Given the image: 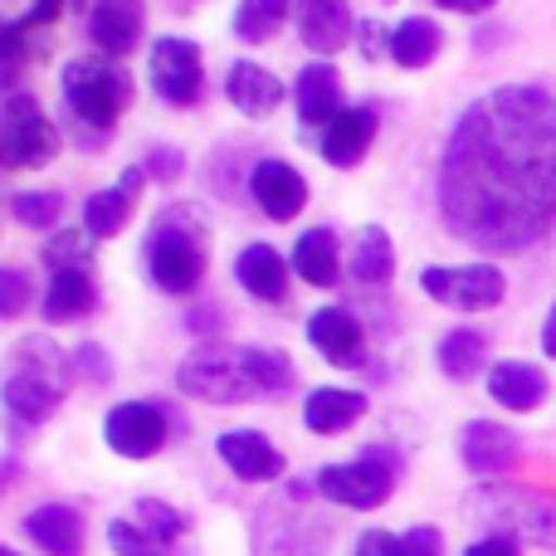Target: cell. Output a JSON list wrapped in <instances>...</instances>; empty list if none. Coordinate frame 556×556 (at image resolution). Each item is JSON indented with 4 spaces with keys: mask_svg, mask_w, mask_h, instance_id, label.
Masks as SVG:
<instances>
[{
    "mask_svg": "<svg viewBox=\"0 0 556 556\" xmlns=\"http://www.w3.org/2000/svg\"><path fill=\"white\" fill-rule=\"evenodd\" d=\"M440 215L483 254H522L556 225V98L489 88L464 108L440 156Z\"/></svg>",
    "mask_w": 556,
    "mask_h": 556,
    "instance_id": "obj_1",
    "label": "cell"
},
{
    "mask_svg": "<svg viewBox=\"0 0 556 556\" xmlns=\"http://www.w3.org/2000/svg\"><path fill=\"white\" fill-rule=\"evenodd\" d=\"M293 362L274 346H225L205 342L176 366V386L205 405H250L278 401L293 391Z\"/></svg>",
    "mask_w": 556,
    "mask_h": 556,
    "instance_id": "obj_2",
    "label": "cell"
},
{
    "mask_svg": "<svg viewBox=\"0 0 556 556\" xmlns=\"http://www.w3.org/2000/svg\"><path fill=\"white\" fill-rule=\"evenodd\" d=\"M205 260H211V215L201 205L181 201L166 205L152 220L147 235V274L162 293H191L205 278Z\"/></svg>",
    "mask_w": 556,
    "mask_h": 556,
    "instance_id": "obj_3",
    "label": "cell"
},
{
    "mask_svg": "<svg viewBox=\"0 0 556 556\" xmlns=\"http://www.w3.org/2000/svg\"><path fill=\"white\" fill-rule=\"evenodd\" d=\"M59 93L74 117V132H88V142H103V132H113L117 117L132 108V74L108 54H88L64 64Z\"/></svg>",
    "mask_w": 556,
    "mask_h": 556,
    "instance_id": "obj_4",
    "label": "cell"
},
{
    "mask_svg": "<svg viewBox=\"0 0 556 556\" xmlns=\"http://www.w3.org/2000/svg\"><path fill=\"white\" fill-rule=\"evenodd\" d=\"M68 362L54 352L49 337H25L15 342L5 362V410L15 425H45L64 401Z\"/></svg>",
    "mask_w": 556,
    "mask_h": 556,
    "instance_id": "obj_5",
    "label": "cell"
},
{
    "mask_svg": "<svg viewBox=\"0 0 556 556\" xmlns=\"http://www.w3.org/2000/svg\"><path fill=\"white\" fill-rule=\"evenodd\" d=\"M59 156V127L45 117L39 98L10 93L5 98V123H0V166L5 172H35Z\"/></svg>",
    "mask_w": 556,
    "mask_h": 556,
    "instance_id": "obj_6",
    "label": "cell"
},
{
    "mask_svg": "<svg viewBox=\"0 0 556 556\" xmlns=\"http://www.w3.org/2000/svg\"><path fill=\"white\" fill-rule=\"evenodd\" d=\"M391 483H395V464L386 450H366L362 459L332 464V469L317 473V493H323L327 503H342V508H356V513L381 508Z\"/></svg>",
    "mask_w": 556,
    "mask_h": 556,
    "instance_id": "obj_7",
    "label": "cell"
},
{
    "mask_svg": "<svg viewBox=\"0 0 556 556\" xmlns=\"http://www.w3.org/2000/svg\"><path fill=\"white\" fill-rule=\"evenodd\" d=\"M420 293H430L444 307H498L508 278L493 264H430L420 274Z\"/></svg>",
    "mask_w": 556,
    "mask_h": 556,
    "instance_id": "obj_8",
    "label": "cell"
},
{
    "mask_svg": "<svg viewBox=\"0 0 556 556\" xmlns=\"http://www.w3.org/2000/svg\"><path fill=\"white\" fill-rule=\"evenodd\" d=\"M147 74H152L156 98L172 108H191L205 93V64L191 39H176V35L156 39L152 54H147Z\"/></svg>",
    "mask_w": 556,
    "mask_h": 556,
    "instance_id": "obj_9",
    "label": "cell"
},
{
    "mask_svg": "<svg viewBox=\"0 0 556 556\" xmlns=\"http://www.w3.org/2000/svg\"><path fill=\"white\" fill-rule=\"evenodd\" d=\"M166 410L162 405H147V401H127L108 415L103 425V440L108 450H117L123 459H152L156 450L166 444Z\"/></svg>",
    "mask_w": 556,
    "mask_h": 556,
    "instance_id": "obj_10",
    "label": "cell"
},
{
    "mask_svg": "<svg viewBox=\"0 0 556 556\" xmlns=\"http://www.w3.org/2000/svg\"><path fill=\"white\" fill-rule=\"evenodd\" d=\"M288 503H293V493L278 508H260V518H254V556H323V542H317L323 528H313Z\"/></svg>",
    "mask_w": 556,
    "mask_h": 556,
    "instance_id": "obj_11",
    "label": "cell"
},
{
    "mask_svg": "<svg viewBox=\"0 0 556 556\" xmlns=\"http://www.w3.org/2000/svg\"><path fill=\"white\" fill-rule=\"evenodd\" d=\"M293 20H298V35L313 54H342L352 45V5L346 0H293Z\"/></svg>",
    "mask_w": 556,
    "mask_h": 556,
    "instance_id": "obj_12",
    "label": "cell"
},
{
    "mask_svg": "<svg viewBox=\"0 0 556 556\" xmlns=\"http://www.w3.org/2000/svg\"><path fill=\"white\" fill-rule=\"evenodd\" d=\"M147 25V0H93L88 10V35L108 59H123L137 49Z\"/></svg>",
    "mask_w": 556,
    "mask_h": 556,
    "instance_id": "obj_13",
    "label": "cell"
},
{
    "mask_svg": "<svg viewBox=\"0 0 556 556\" xmlns=\"http://www.w3.org/2000/svg\"><path fill=\"white\" fill-rule=\"evenodd\" d=\"M307 342L332 366H362L366 362V332L352 307H317L307 317Z\"/></svg>",
    "mask_w": 556,
    "mask_h": 556,
    "instance_id": "obj_14",
    "label": "cell"
},
{
    "mask_svg": "<svg viewBox=\"0 0 556 556\" xmlns=\"http://www.w3.org/2000/svg\"><path fill=\"white\" fill-rule=\"evenodd\" d=\"M142 186H147V172L142 166H127L117 186L88 195L84 201V230L93 235V240H113V235L132 220V205H137V195H142Z\"/></svg>",
    "mask_w": 556,
    "mask_h": 556,
    "instance_id": "obj_15",
    "label": "cell"
},
{
    "mask_svg": "<svg viewBox=\"0 0 556 556\" xmlns=\"http://www.w3.org/2000/svg\"><path fill=\"white\" fill-rule=\"evenodd\" d=\"M250 195L269 220H293V215L307 205V181L288 162H274L269 156V162H260L250 172Z\"/></svg>",
    "mask_w": 556,
    "mask_h": 556,
    "instance_id": "obj_16",
    "label": "cell"
},
{
    "mask_svg": "<svg viewBox=\"0 0 556 556\" xmlns=\"http://www.w3.org/2000/svg\"><path fill=\"white\" fill-rule=\"evenodd\" d=\"M215 450H220L225 469H230L235 479L269 483V479L283 473V454H278L260 430H230V434H220V440H215Z\"/></svg>",
    "mask_w": 556,
    "mask_h": 556,
    "instance_id": "obj_17",
    "label": "cell"
},
{
    "mask_svg": "<svg viewBox=\"0 0 556 556\" xmlns=\"http://www.w3.org/2000/svg\"><path fill=\"white\" fill-rule=\"evenodd\" d=\"M293 274L313 288H337L342 283V244H337L332 225H313V230L298 235L293 254H288Z\"/></svg>",
    "mask_w": 556,
    "mask_h": 556,
    "instance_id": "obj_18",
    "label": "cell"
},
{
    "mask_svg": "<svg viewBox=\"0 0 556 556\" xmlns=\"http://www.w3.org/2000/svg\"><path fill=\"white\" fill-rule=\"evenodd\" d=\"M293 103L303 127H332L337 117L346 113L342 108V78H337L332 64H307L293 84Z\"/></svg>",
    "mask_w": 556,
    "mask_h": 556,
    "instance_id": "obj_19",
    "label": "cell"
},
{
    "mask_svg": "<svg viewBox=\"0 0 556 556\" xmlns=\"http://www.w3.org/2000/svg\"><path fill=\"white\" fill-rule=\"evenodd\" d=\"M479 503H498V508H489V518L508 522V538L513 532L556 538V508L547 498H538V493H528V489H483Z\"/></svg>",
    "mask_w": 556,
    "mask_h": 556,
    "instance_id": "obj_20",
    "label": "cell"
},
{
    "mask_svg": "<svg viewBox=\"0 0 556 556\" xmlns=\"http://www.w3.org/2000/svg\"><path fill=\"white\" fill-rule=\"evenodd\" d=\"M288 274H293V264H288L274 244H244L240 260H235V278H240V288L250 298H260V303H283L288 298Z\"/></svg>",
    "mask_w": 556,
    "mask_h": 556,
    "instance_id": "obj_21",
    "label": "cell"
},
{
    "mask_svg": "<svg viewBox=\"0 0 556 556\" xmlns=\"http://www.w3.org/2000/svg\"><path fill=\"white\" fill-rule=\"evenodd\" d=\"M225 98H230L244 117H269L274 108L283 103V84H278L264 64H254V59H235V64L225 68Z\"/></svg>",
    "mask_w": 556,
    "mask_h": 556,
    "instance_id": "obj_22",
    "label": "cell"
},
{
    "mask_svg": "<svg viewBox=\"0 0 556 556\" xmlns=\"http://www.w3.org/2000/svg\"><path fill=\"white\" fill-rule=\"evenodd\" d=\"M371 142H376V113L371 108H346L323 132V162L337 166V172H352L371 152Z\"/></svg>",
    "mask_w": 556,
    "mask_h": 556,
    "instance_id": "obj_23",
    "label": "cell"
},
{
    "mask_svg": "<svg viewBox=\"0 0 556 556\" xmlns=\"http://www.w3.org/2000/svg\"><path fill=\"white\" fill-rule=\"evenodd\" d=\"M98 307V288L88 269H54L45 288V323H74V317H88Z\"/></svg>",
    "mask_w": 556,
    "mask_h": 556,
    "instance_id": "obj_24",
    "label": "cell"
},
{
    "mask_svg": "<svg viewBox=\"0 0 556 556\" xmlns=\"http://www.w3.org/2000/svg\"><path fill=\"white\" fill-rule=\"evenodd\" d=\"M459 450H464V464H469L473 473H508L513 464H518V440L493 420H469Z\"/></svg>",
    "mask_w": 556,
    "mask_h": 556,
    "instance_id": "obj_25",
    "label": "cell"
},
{
    "mask_svg": "<svg viewBox=\"0 0 556 556\" xmlns=\"http://www.w3.org/2000/svg\"><path fill=\"white\" fill-rule=\"evenodd\" d=\"M366 415V395L362 391H337V386H323L303 401V420L313 434H342L352 430Z\"/></svg>",
    "mask_w": 556,
    "mask_h": 556,
    "instance_id": "obj_26",
    "label": "cell"
},
{
    "mask_svg": "<svg viewBox=\"0 0 556 556\" xmlns=\"http://www.w3.org/2000/svg\"><path fill=\"white\" fill-rule=\"evenodd\" d=\"M489 395L508 410H538L547 395V376L528 362H498L489 366Z\"/></svg>",
    "mask_w": 556,
    "mask_h": 556,
    "instance_id": "obj_27",
    "label": "cell"
},
{
    "mask_svg": "<svg viewBox=\"0 0 556 556\" xmlns=\"http://www.w3.org/2000/svg\"><path fill=\"white\" fill-rule=\"evenodd\" d=\"M25 532L49 556H74L78 547H84V518H78L74 508H64V503H45V508H35L25 518Z\"/></svg>",
    "mask_w": 556,
    "mask_h": 556,
    "instance_id": "obj_28",
    "label": "cell"
},
{
    "mask_svg": "<svg viewBox=\"0 0 556 556\" xmlns=\"http://www.w3.org/2000/svg\"><path fill=\"white\" fill-rule=\"evenodd\" d=\"M440 49H444V29L434 25L430 15H405L401 25L391 29V59L401 68H425Z\"/></svg>",
    "mask_w": 556,
    "mask_h": 556,
    "instance_id": "obj_29",
    "label": "cell"
},
{
    "mask_svg": "<svg viewBox=\"0 0 556 556\" xmlns=\"http://www.w3.org/2000/svg\"><path fill=\"white\" fill-rule=\"evenodd\" d=\"M391 274H395L391 235H386L381 225H366V230L356 235V244H352V278L356 283H366V288H376V283H391Z\"/></svg>",
    "mask_w": 556,
    "mask_h": 556,
    "instance_id": "obj_30",
    "label": "cell"
},
{
    "mask_svg": "<svg viewBox=\"0 0 556 556\" xmlns=\"http://www.w3.org/2000/svg\"><path fill=\"white\" fill-rule=\"evenodd\" d=\"M483 366H489V342H483V332H473V327H454L440 342V371L450 376V381H473Z\"/></svg>",
    "mask_w": 556,
    "mask_h": 556,
    "instance_id": "obj_31",
    "label": "cell"
},
{
    "mask_svg": "<svg viewBox=\"0 0 556 556\" xmlns=\"http://www.w3.org/2000/svg\"><path fill=\"white\" fill-rule=\"evenodd\" d=\"M288 15H293V0H240L230 29L244 45H264V39H274V29L283 25Z\"/></svg>",
    "mask_w": 556,
    "mask_h": 556,
    "instance_id": "obj_32",
    "label": "cell"
},
{
    "mask_svg": "<svg viewBox=\"0 0 556 556\" xmlns=\"http://www.w3.org/2000/svg\"><path fill=\"white\" fill-rule=\"evenodd\" d=\"M10 215H15L25 230H54L59 215H64V195L59 191H15L10 195Z\"/></svg>",
    "mask_w": 556,
    "mask_h": 556,
    "instance_id": "obj_33",
    "label": "cell"
},
{
    "mask_svg": "<svg viewBox=\"0 0 556 556\" xmlns=\"http://www.w3.org/2000/svg\"><path fill=\"white\" fill-rule=\"evenodd\" d=\"M45 264L54 269H93V235L88 230H59L45 244Z\"/></svg>",
    "mask_w": 556,
    "mask_h": 556,
    "instance_id": "obj_34",
    "label": "cell"
},
{
    "mask_svg": "<svg viewBox=\"0 0 556 556\" xmlns=\"http://www.w3.org/2000/svg\"><path fill=\"white\" fill-rule=\"evenodd\" d=\"M137 528H142L147 538H152L156 547L166 552V547H172V542L186 532V518H181L176 508H166V503H152V498H147L142 508H137Z\"/></svg>",
    "mask_w": 556,
    "mask_h": 556,
    "instance_id": "obj_35",
    "label": "cell"
},
{
    "mask_svg": "<svg viewBox=\"0 0 556 556\" xmlns=\"http://www.w3.org/2000/svg\"><path fill=\"white\" fill-rule=\"evenodd\" d=\"M108 542H113L117 556H156L162 552L142 528H137V522H113V528H108Z\"/></svg>",
    "mask_w": 556,
    "mask_h": 556,
    "instance_id": "obj_36",
    "label": "cell"
},
{
    "mask_svg": "<svg viewBox=\"0 0 556 556\" xmlns=\"http://www.w3.org/2000/svg\"><path fill=\"white\" fill-rule=\"evenodd\" d=\"M142 172L147 176H156V181H181V172H186V156L176 152V147H147V162H142Z\"/></svg>",
    "mask_w": 556,
    "mask_h": 556,
    "instance_id": "obj_37",
    "label": "cell"
},
{
    "mask_svg": "<svg viewBox=\"0 0 556 556\" xmlns=\"http://www.w3.org/2000/svg\"><path fill=\"white\" fill-rule=\"evenodd\" d=\"M0 49H5V78L10 84H15L20 78V68H25V25H20V20H10L5 29H0Z\"/></svg>",
    "mask_w": 556,
    "mask_h": 556,
    "instance_id": "obj_38",
    "label": "cell"
},
{
    "mask_svg": "<svg viewBox=\"0 0 556 556\" xmlns=\"http://www.w3.org/2000/svg\"><path fill=\"white\" fill-rule=\"evenodd\" d=\"M25 298H29L25 274H20V269H0V313L20 317V313H25Z\"/></svg>",
    "mask_w": 556,
    "mask_h": 556,
    "instance_id": "obj_39",
    "label": "cell"
},
{
    "mask_svg": "<svg viewBox=\"0 0 556 556\" xmlns=\"http://www.w3.org/2000/svg\"><path fill=\"white\" fill-rule=\"evenodd\" d=\"M356 556H410V552H405V538H391V532H362V538H356Z\"/></svg>",
    "mask_w": 556,
    "mask_h": 556,
    "instance_id": "obj_40",
    "label": "cell"
},
{
    "mask_svg": "<svg viewBox=\"0 0 556 556\" xmlns=\"http://www.w3.org/2000/svg\"><path fill=\"white\" fill-rule=\"evenodd\" d=\"M68 371H78V376H93V381H103L108 376V362L98 356V346H78L74 356H68Z\"/></svg>",
    "mask_w": 556,
    "mask_h": 556,
    "instance_id": "obj_41",
    "label": "cell"
},
{
    "mask_svg": "<svg viewBox=\"0 0 556 556\" xmlns=\"http://www.w3.org/2000/svg\"><path fill=\"white\" fill-rule=\"evenodd\" d=\"M405 552H410V556H444L440 532H434V528H410V532H405Z\"/></svg>",
    "mask_w": 556,
    "mask_h": 556,
    "instance_id": "obj_42",
    "label": "cell"
},
{
    "mask_svg": "<svg viewBox=\"0 0 556 556\" xmlns=\"http://www.w3.org/2000/svg\"><path fill=\"white\" fill-rule=\"evenodd\" d=\"M464 556H522V552H518V542H513V538H503V532H493V538L473 542V547L464 552Z\"/></svg>",
    "mask_w": 556,
    "mask_h": 556,
    "instance_id": "obj_43",
    "label": "cell"
},
{
    "mask_svg": "<svg viewBox=\"0 0 556 556\" xmlns=\"http://www.w3.org/2000/svg\"><path fill=\"white\" fill-rule=\"evenodd\" d=\"M59 10H64V0H29V10H25V15H20V25H25V29L49 25V20L59 15Z\"/></svg>",
    "mask_w": 556,
    "mask_h": 556,
    "instance_id": "obj_44",
    "label": "cell"
},
{
    "mask_svg": "<svg viewBox=\"0 0 556 556\" xmlns=\"http://www.w3.org/2000/svg\"><path fill=\"white\" fill-rule=\"evenodd\" d=\"M440 10H459V15H483V10H493L498 0H434Z\"/></svg>",
    "mask_w": 556,
    "mask_h": 556,
    "instance_id": "obj_45",
    "label": "cell"
},
{
    "mask_svg": "<svg viewBox=\"0 0 556 556\" xmlns=\"http://www.w3.org/2000/svg\"><path fill=\"white\" fill-rule=\"evenodd\" d=\"M542 352L556 362V303H552V313H547V323H542Z\"/></svg>",
    "mask_w": 556,
    "mask_h": 556,
    "instance_id": "obj_46",
    "label": "cell"
},
{
    "mask_svg": "<svg viewBox=\"0 0 556 556\" xmlns=\"http://www.w3.org/2000/svg\"><path fill=\"white\" fill-rule=\"evenodd\" d=\"M376 35H381L376 25H362V49H366V54H376V49H381V39H376Z\"/></svg>",
    "mask_w": 556,
    "mask_h": 556,
    "instance_id": "obj_47",
    "label": "cell"
},
{
    "mask_svg": "<svg viewBox=\"0 0 556 556\" xmlns=\"http://www.w3.org/2000/svg\"><path fill=\"white\" fill-rule=\"evenodd\" d=\"M5 556H15V552H5Z\"/></svg>",
    "mask_w": 556,
    "mask_h": 556,
    "instance_id": "obj_48",
    "label": "cell"
}]
</instances>
